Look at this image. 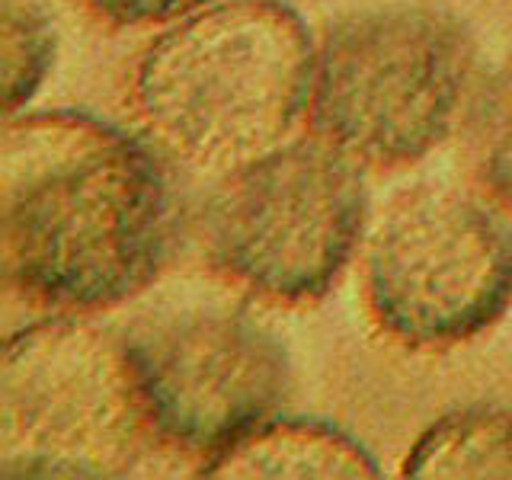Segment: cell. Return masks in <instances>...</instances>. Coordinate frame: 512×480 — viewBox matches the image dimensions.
Masks as SVG:
<instances>
[{"instance_id":"obj_1","label":"cell","mask_w":512,"mask_h":480,"mask_svg":"<svg viewBox=\"0 0 512 480\" xmlns=\"http://www.w3.org/2000/svg\"><path fill=\"white\" fill-rule=\"evenodd\" d=\"M180 202L151 141L84 109L4 119L0 260L13 292L58 314L132 301L164 272Z\"/></svg>"},{"instance_id":"obj_9","label":"cell","mask_w":512,"mask_h":480,"mask_svg":"<svg viewBox=\"0 0 512 480\" xmlns=\"http://www.w3.org/2000/svg\"><path fill=\"white\" fill-rule=\"evenodd\" d=\"M400 474L436 477H512V407L471 404L439 416L413 442Z\"/></svg>"},{"instance_id":"obj_11","label":"cell","mask_w":512,"mask_h":480,"mask_svg":"<svg viewBox=\"0 0 512 480\" xmlns=\"http://www.w3.org/2000/svg\"><path fill=\"white\" fill-rule=\"evenodd\" d=\"M471 141L480 180L512 212V58L477 93Z\"/></svg>"},{"instance_id":"obj_12","label":"cell","mask_w":512,"mask_h":480,"mask_svg":"<svg viewBox=\"0 0 512 480\" xmlns=\"http://www.w3.org/2000/svg\"><path fill=\"white\" fill-rule=\"evenodd\" d=\"M84 4L112 26H164L215 0H84Z\"/></svg>"},{"instance_id":"obj_5","label":"cell","mask_w":512,"mask_h":480,"mask_svg":"<svg viewBox=\"0 0 512 480\" xmlns=\"http://www.w3.org/2000/svg\"><path fill=\"white\" fill-rule=\"evenodd\" d=\"M365 221L362 164L311 138L218 176L202 244L228 282L276 304H311L340 282Z\"/></svg>"},{"instance_id":"obj_4","label":"cell","mask_w":512,"mask_h":480,"mask_svg":"<svg viewBox=\"0 0 512 480\" xmlns=\"http://www.w3.org/2000/svg\"><path fill=\"white\" fill-rule=\"evenodd\" d=\"M164 445L144 407L125 330L87 314L29 324L0 362V474L128 477Z\"/></svg>"},{"instance_id":"obj_3","label":"cell","mask_w":512,"mask_h":480,"mask_svg":"<svg viewBox=\"0 0 512 480\" xmlns=\"http://www.w3.org/2000/svg\"><path fill=\"white\" fill-rule=\"evenodd\" d=\"M477 68L471 29L391 4L336 20L317 45L311 125L362 167H407L452 135Z\"/></svg>"},{"instance_id":"obj_7","label":"cell","mask_w":512,"mask_h":480,"mask_svg":"<svg viewBox=\"0 0 512 480\" xmlns=\"http://www.w3.org/2000/svg\"><path fill=\"white\" fill-rule=\"evenodd\" d=\"M144 407L164 445L199 464L279 413L292 362L279 333L221 292H173L125 330Z\"/></svg>"},{"instance_id":"obj_2","label":"cell","mask_w":512,"mask_h":480,"mask_svg":"<svg viewBox=\"0 0 512 480\" xmlns=\"http://www.w3.org/2000/svg\"><path fill=\"white\" fill-rule=\"evenodd\" d=\"M317 45L285 0H215L170 23L135 68V106L154 141L224 176L279 148L311 109Z\"/></svg>"},{"instance_id":"obj_8","label":"cell","mask_w":512,"mask_h":480,"mask_svg":"<svg viewBox=\"0 0 512 480\" xmlns=\"http://www.w3.org/2000/svg\"><path fill=\"white\" fill-rule=\"evenodd\" d=\"M199 477H381L378 458L346 429L314 416L272 413L199 464Z\"/></svg>"},{"instance_id":"obj_10","label":"cell","mask_w":512,"mask_h":480,"mask_svg":"<svg viewBox=\"0 0 512 480\" xmlns=\"http://www.w3.org/2000/svg\"><path fill=\"white\" fill-rule=\"evenodd\" d=\"M0 52H4V119H10L32 103L55 64L58 32L42 4L4 0Z\"/></svg>"},{"instance_id":"obj_6","label":"cell","mask_w":512,"mask_h":480,"mask_svg":"<svg viewBox=\"0 0 512 480\" xmlns=\"http://www.w3.org/2000/svg\"><path fill=\"white\" fill-rule=\"evenodd\" d=\"M365 301L391 340L448 349L512 308V224L474 189L416 183L378 221L365 253Z\"/></svg>"}]
</instances>
